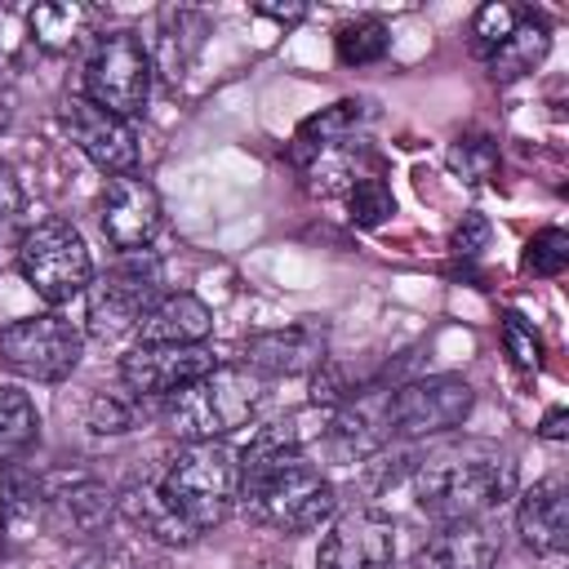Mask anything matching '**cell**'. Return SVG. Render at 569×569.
<instances>
[{
	"label": "cell",
	"mask_w": 569,
	"mask_h": 569,
	"mask_svg": "<svg viewBox=\"0 0 569 569\" xmlns=\"http://www.w3.org/2000/svg\"><path fill=\"white\" fill-rule=\"evenodd\" d=\"M520 13H525V9H516V4H507V0H493V4L476 9V18H471V49H476L480 58H489V53L516 31Z\"/></svg>",
	"instance_id": "29"
},
{
	"label": "cell",
	"mask_w": 569,
	"mask_h": 569,
	"mask_svg": "<svg viewBox=\"0 0 569 569\" xmlns=\"http://www.w3.org/2000/svg\"><path fill=\"white\" fill-rule=\"evenodd\" d=\"M391 213H396V196L382 173H365L347 187V218L356 227H382Z\"/></svg>",
	"instance_id": "26"
},
{
	"label": "cell",
	"mask_w": 569,
	"mask_h": 569,
	"mask_svg": "<svg viewBox=\"0 0 569 569\" xmlns=\"http://www.w3.org/2000/svg\"><path fill=\"white\" fill-rule=\"evenodd\" d=\"M240 462L222 440H196L164 453L116 493V511L160 547H191L236 511Z\"/></svg>",
	"instance_id": "1"
},
{
	"label": "cell",
	"mask_w": 569,
	"mask_h": 569,
	"mask_svg": "<svg viewBox=\"0 0 569 569\" xmlns=\"http://www.w3.org/2000/svg\"><path fill=\"white\" fill-rule=\"evenodd\" d=\"M485 244H489V218H480V213H462V222H458V227H453V236H449L453 258L471 262Z\"/></svg>",
	"instance_id": "33"
},
{
	"label": "cell",
	"mask_w": 569,
	"mask_h": 569,
	"mask_svg": "<svg viewBox=\"0 0 569 569\" xmlns=\"http://www.w3.org/2000/svg\"><path fill=\"white\" fill-rule=\"evenodd\" d=\"M133 333L138 347H200L213 333V307L191 289H173L142 316Z\"/></svg>",
	"instance_id": "17"
},
{
	"label": "cell",
	"mask_w": 569,
	"mask_h": 569,
	"mask_svg": "<svg viewBox=\"0 0 569 569\" xmlns=\"http://www.w3.org/2000/svg\"><path fill=\"white\" fill-rule=\"evenodd\" d=\"M116 489L93 471H62L44 480V533L53 538H98L116 520Z\"/></svg>",
	"instance_id": "10"
},
{
	"label": "cell",
	"mask_w": 569,
	"mask_h": 569,
	"mask_svg": "<svg viewBox=\"0 0 569 569\" xmlns=\"http://www.w3.org/2000/svg\"><path fill=\"white\" fill-rule=\"evenodd\" d=\"M40 529H44V476H31L13 462L0 476V556L31 542Z\"/></svg>",
	"instance_id": "19"
},
{
	"label": "cell",
	"mask_w": 569,
	"mask_h": 569,
	"mask_svg": "<svg viewBox=\"0 0 569 569\" xmlns=\"http://www.w3.org/2000/svg\"><path fill=\"white\" fill-rule=\"evenodd\" d=\"M396 565V525L382 507H351L333 516L320 538L316 569H391Z\"/></svg>",
	"instance_id": "11"
},
{
	"label": "cell",
	"mask_w": 569,
	"mask_h": 569,
	"mask_svg": "<svg viewBox=\"0 0 569 569\" xmlns=\"http://www.w3.org/2000/svg\"><path fill=\"white\" fill-rule=\"evenodd\" d=\"M22 213H27V191L18 182V169L9 160H0V249L18 244V236L27 231Z\"/></svg>",
	"instance_id": "32"
},
{
	"label": "cell",
	"mask_w": 569,
	"mask_h": 569,
	"mask_svg": "<svg viewBox=\"0 0 569 569\" xmlns=\"http://www.w3.org/2000/svg\"><path fill=\"white\" fill-rule=\"evenodd\" d=\"M502 542L489 520H449L413 551V569H493Z\"/></svg>",
	"instance_id": "16"
},
{
	"label": "cell",
	"mask_w": 569,
	"mask_h": 569,
	"mask_svg": "<svg viewBox=\"0 0 569 569\" xmlns=\"http://www.w3.org/2000/svg\"><path fill=\"white\" fill-rule=\"evenodd\" d=\"M67 569H133V551L120 547V542H98L76 565H67Z\"/></svg>",
	"instance_id": "34"
},
{
	"label": "cell",
	"mask_w": 569,
	"mask_h": 569,
	"mask_svg": "<svg viewBox=\"0 0 569 569\" xmlns=\"http://www.w3.org/2000/svg\"><path fill=\"white\" fill-rule=\"evenodd\" d=\"M58 120H62V133L76 142V151H84L89 164H98L111 178L138 173V129H133V120H120V116L102 111L84 93L67 98Z\"/></svg>",
	"instance_id": "12"
},
{
	"label": "cell",
	"mask_w": 569,
	"mask_h": 569,
	"mask_svg": "<svg viewBox=\"0 0 569 569\" xmlns=\"http://www.w3.org/2000/svg\"><path fill=\"white\" fill-rule=\"evenodd\" d=\"M164 298V267L151 249L120 253L102 276L84 289V333L98 342H116L142 325V316Z\"/></svg>",
	"instance_id": "5"
},
{
	"label": "cell",
	"mask_w": 569,
	"mask_h": 569,
	"mask_svg": "<svg viewBox=\"0 0 569 569\" xmlns=\"http://www.w3.org/2000/svg\"><path fill=\"white\" fill-rule=\"evenodd\" d=\"M222 360L213 356V347L209 342H200V347H129L124 356H120V387L124 391H133V396H142V400H164V396H173V391H182L187 382H196V378H204L209 369H218Z\"/></svg>",
	"instance_id": "13"
},
{
	"label": "cell",
	"mask_w": 569,
	"mask_h": 569,
	"mask_svg": "<svg viewBox=\"0 0 569 569\" xmlns=\"http://www.w3.org/2000/svg\"><path fill=\"white\" fill-rule=\"evenodd\" d=\"M351 391L356 387H351V378H347V369L338 360H325V365H316L307 373V405L320 409V413H333Z\"/></svg>",
	"instance_id": "31"
},
{
	"label": "cell",
	"mask_w": 569,
	"mask_h": 569,
	"mask_svg": "<svg viewBox=\"0 0 569 569\" xmlns=\"http://www.w3.org/2000/svg\"><path fill=\"white\" fill-rule=\"evenodd\" d=\"M151 49L142 44L138 31L120 27V31H102L93 36V49L84 58V98L98 102L102 111L120 116V120H138L147 111L151 98Z\"/></svg>",
	"instance_id": "7"
},
{
	"label": "cell",
	"mask_w": 569,
	"mask_h": 569,
	"mask_svg": "<svg viewBox=\"0 0 569 569\" xmlns=\"http://www.w3.org/2000/svg\"><path fill=\"white\" fill-rule=\"evenodd\" d=\"M498 338H502V351H507L516 373H538L542 369V338H538V329L520 311H502Z\"/></svg>",
	"instance_id": "28"
},
{
	"label": "cell",
	"mask_w": 569,
	"mask_h": 569,
	"mask_svg": "<svg viewBox=\"0 0 569 569\" xmlns=\"http://www.w3.org/2000/svg\"><path fill=\"white\" fill-rule=\"evenodd\" d=\"M516 493V462L507 449L471 440L427 453L413 467V502L427 520H485Z\"/></svg>",
	"instance_id": "3"
},
{
	"label": "cell",
	"mask_w": 569,
	"mask_h": 569,
	"mask_svg": "<svg viewBox=\"0 0 569 569\" xmlns=\"http://www.w3.org/2000/svg\"><path fill=\"white\" fill-rule=\"evenodd\" d=\"M9 120H13V111H9V102H4V98H0V133H4V129H9Z\"/></svg>",
	"instance_id": "37"
},
{
	"label": "cell",
	"mask_w": 569,
	"mask_h": 569,
	"mask_svg": "<svg viewBox=\"0 0 569 569\" xmlns=\"http://www.w3.org/2000/svg\"><path fill=\"white\" fill-rule=\"evenodd\" d=\"M333 49H338V62L342 67H369V62H382L387 49H391V31L378 13H356L347 18L338 31H333Z\"/></svg>",
	"instance_id": "24"
},
{
	"label": "cell",
	"mask_w": 569,
	"mask_h": 569,
	"mask_svg": "<svg viewBox=\"0 0 569 569\" xmlns=\"http://www.w3.org/2000/svg\"><path fill=\"white\" fill-rule=\"evenodd\" d=\"M476 409V391L458 373H427L387 391V431L391 440H427L458 431Z\"/></svg>",
	"instance_id": "9"
},
{
	"label": "cell",
	"mask_w": 569,
	"mask_h": 569,
	"mask_svg": "<svg viewBox=\"0 0 569 569\" xmlns=\"http://www.w3.org/2000/svg\"><path fill=\"white\" fill-rule=\"evenodd\" d=\"M84 356V329L58 311L27 316L0 329V365L27 382H67Z\"/></svg>",
	"instance_id": "8"
},
{
	"label": "cell",
	"mask_w": 569,
	"mask_h": 569,
	"mask_svg": "<svg viewBox=\"0 0 569 569\" xmlns=\"http://www.w3.org/2000/svg\"><path fill=\"white\" fill-rule=\"evenodd\" d=\"M27 27H31V40L36 49L44 53H71L84 44L89 27H93V9L89 4H76V0H62V4H36L27 13Z\"/></svg>",
	"instance_id": "22"
},
{
	"label": "cell",
	"mask_w": 569,
	"mask_h": 569,
	"mask_svg": "<svg viewBox=\"0 0 569 569\" xmlns=\"http://www.w3.org/2000/svg\"><path fill=\"white\" fill-rule=\"evenodd\" d=\"M98 227L111 249L120 253H142L160 236V196L142 173H120L107 178L98 196Z\"/></svg>",
	"instance_id": "14"
},
{
	"label": "cell",
	"mask_w": 569,
	"mask_h": 569,
	"mask_svg": "<svg viewBox=\"0 0 569 569\" xmlns=\"http://www.w3.org/2000/svg\"><path fill=\"white\" fill-rule=\"evenodd\" d=\"M449 169L467 182H489L498 173V142L489 133H462L449 147Z\"/></svg>",
	"instance_id": "27"
},
{
	"label": "cell",
	"mask_w": 569,
	"mask_h": 569,
	"mask_svg": "<svg viewBox=\"0 0 569 569\" xmlns=\"http://www.w3.org/2000/svg\"><path fill=\"white\" fill-rule=\"evenodd\" d=\"M40 440V409L22 387H0V467H13Z\"/></svg>",
	"instance_id": "23"
},
{
	"label": "cell",
	"mask_w": 569,
	"mask_h": 569,
	"mask_svg": "<svg viewBox=\"0 0 569 569\" xmlns=\"http://www.w3.org/2000/svg\"><path fill=\"white\" fill-rule=\"evenodd\" d=\"M262 378L244 365H218L204 378L187 382L182 391L160 400V422L178 445L196 440H227L231 431L249 427L262 405Z\"/></svg>",
	"instance_id": "4"
},
{
	"label": "cell",
	"mask_w": 569,
	"mask_h": 569,
	"mask_svg": "<svg viewBox=\"0 0 569 569\" xmlns=\"http://www.w3.org/2000/svg\"><path fill=\"white\" fill-rule=\"evenodd\" d=\"M538 436L551 440V445L569 440V409H565V405H551V409L542 413V422H538Z\"/></svg>",
	"instance_id": "35"
},
{
	"label": "cell",
	"mask_w": 569,
	"mask_h": 569,
	"mask_svg": "<svg viewBox=\"0 0 569 569\" xmlns=\"http://www.w3.org/2000/svg\"><path fill=\"white\" fill-rule=\"evenodd\" d=\"M142 396H133V391H93L89 396V409H84V427L93 431V436H129V431H138V422H142Z\"/></svg>",
	"instance_id": "25"
},
{
	"label": "cell",
	"mask_w": 569,
	"mask_h": 569,
	"mask_svg": "<svg viewBox=\"0 0 569 569\" xmlns=\"http://www.w3.org/2000/svg\"><path fill=\"white\" fill-rule=\"evenodd\" d=\"M253 13H258V18H271V22H280V27H293V22L307 18V4H253Z\"/></svg>",
	"instance_id": "36"
},
{
	"label": "cell",
	"mask_w": 569,
	"mask_h": 569,
	"mask_svg": "<svg viewBox=\"0 0 569 569\" xmlns=\"http://www.w3.org/2000/svg\"><path fill=\"white\" fill-rule=\"evenodd\" d=\"M565 267H569V236H565L560 227L533 231V240L525 244V271L551 280V276H560Z\"/></svg>",
	"instance_id": "30"
},
{
	"label": "cell",
	"mask_w": 569,
	"mask_h": 569,
	"mask_svg": "<svg viewBox=\"0 0 569 569\" xmlns=\"http://www.w3.org/2000/svg\"><path fill=\"white\" fill-rule=\"evenodd\" d=\"M365 120H369V102H365V98H338V102L320 107L316 116H307V120L293 129V138H289V147H284V160H289L293 169H302V164L316 160L325 147L351 142V133H356Z\"/></svg>",
	"instance_id": "20"
},
{
	"label": "cell",
	"mask_w": 569,
	"mask_h": 569,
	"mask_svg": "<svg viewBox=\"0 0 569 569\" xmlns=\"http://www.w3.org/2000/svg\"><path fill=\"white\" fill-rule=\"evenodd\" d=\"M547 49H551V27L533 13V9H525L520 13V22H516V31L485 58L489 62V76L493 80H520V76H529L542 58H547Z\"/></svg>",
	"instance_id": "21"
},
{
	"label": "cell",
	"mask_w": 569,
	"mask_h": 569,
	"mask_svg": "<svg viewBox=\"0 0 569 569\" xmlns=\"http://www.w3.org/2000/svg\"><path fill=\"white\" fill-rule=\"evenodd\" d=\"M18 271L22 280L49 302V307H62L71 298H80L93 280V258H89V244L84 236L67 222V218H40L31 222L18 244Z\"/></svg>",
	"instance_id": "6"
},
{
	"label": "cell",
	"mask_w": 569,
	"mask_h": 569,
	"mask_svg": "<svg viewBox=\"0 0 569 569\" xmlns=\"http://www.w3.org/2000/svg\"><path fill=\"white\" fill-rule=\"evenodd\" d=\"M325 360H329V329L320 320H298V325H284V329H262V333H249L244 347H240V365L249 373H258L262 382L267 378L311 373Z\"/></svg>",
	"instance_id": "15"
},
{
	"label": "cell",
	"mask_w": 569,
	"mask_h": 569,
	"mask_svg": "<svg viewBox=\"0 0 569 569\" xmlns=\"http://www.w3.org/2000/svg\"><path fill=\"white\" fill-rule=\"evenodd\" d=\"M307 413L276 418L249 436V445L236 453L240 462V485H236V507L276 533H316L333 511H338V489L333 480L302 453L311 436H325V422L302 427Z\"/></svg>",
	"instance_id": "2"
},
{
	"label": "cell",
	"mask_w": 569,
	"mask_h": 569,
	"mask_svg": "<svg viewBox=\"0 0 569 569\" xmlns=\"http://www.w3.org/2000/svg\"><path fill=\"white\" fill-rule=\"evenodd\" d=\"M565 480L542 476L533 480L516 502V533L533 556H560L569 542V516H565Z\"/></svg>",
	"instance_id": "18"
}]
</instances>
